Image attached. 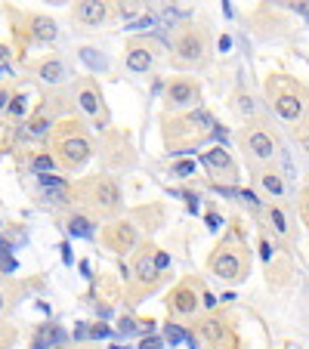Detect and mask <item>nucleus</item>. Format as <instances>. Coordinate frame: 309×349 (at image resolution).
I'll return each mask as SVG.
<instances>
[{
	"label": "nucleus",
	"instance_id": "obj_15",
	"mask_svg": "<svg viewBox=\"0 0 309 349\" xmlns=\"http://www.w3.org/2000/svg\"><path fill=\"white\" fill-rule=\"evenodd\" d=\"M68 229H71V235H78V238H90V235H93V226H90L87 216H75L68 223Z\"/></svg>",
	"mask_w": 309,
	"mask_h": 349
},
{
	"label": "nucleus",
	"instance_id": "obj_19",
	"mask_svg": "<svg viewBox=\"0 0 309 349\" xmlns=\"http://www.w3.org/2000/svg\"><path fill=\"white\" fill-rule=\"evenodd\" d=\"M81 108H84L87 115H96L99 112V102L93 96V90H84V93H81Z\"/></svg>",
	"mask_w": 309,
	"mask_h": 349
},
{
	"label": "nucleus",
	"instance_id": "obj_42",
	"mask_svg": "<svg viewBox=\"0 0 309 349\" xmlns=\"http://www.w3.org/2000/svg\"><path fill=\"white\" fill-rule=\"evenodd\" d=\"M4 306H7V303H4V293H0V312H4Z\"/></svg>",
	"mask_w": 309,
	"mask_h": 349
},
{
	"label": "nucleus",
	"instance_id": "obj_17",
	"mask_svg": "<svg viewBox=\"0 0 309 349\" xmlns=\"http://www.w3.org/2000/svg\"><path fill=\"white\" fill-rule=\"evenodd\" d=\"M204 161L210 164V167H216V170H220V167H229V155H226L223 149H213V152H207V155H204Z\"/></svg>",
	"mask_w": 309,
	"mask_h": 349
},
{
	"label": "nucleus",
	"instance_id": "obj_38",
	"mask_svg": "<svg viewBox=\"0 0 309 349\" xmlns=\"http://www.w3.org/2000/svg\"><path fill=\"white\" fill-rule=\"evenodd\" d=\"M207 226L216 229V226H220V216H213V213H210V216H207Z\"/></svg>",
	"mask_w": 309,
	"mask_h": 349
},
{
	"label": "nucleus",
	"instance_id": "obj_30",
	"mask_svg": "<svg viewBox=\"0 0 309 349\" xmlns=\"http://www.w3.org/2000/svg\"><path fill=\"white\" fill-rule=\"evenodd\" d=\"M272 223H275V232H284L287 226H284V216H281V210H272Z\"/></svg>",
	"mask_w": 309,
	"mask_h": 349
},
{
	"label": "nucleus",
	"instance_id": "obj_16",
	"mask_svg": "<svg viewBox=\"0 0 309 349\" xmlns=\"http://www.w3.org/2000/svg\"><path fill=\"white\" fill-rule=\"evenodd\" d=\"M47 127H50V121H47V118H34V121L25 127V136L38 139V136H44V133H47Z\"/></svg>",
	"mask_w": 309,
	"mask_h": 349
},
{
	"label": "nucleus",
	"instance_id": "obj_31",
	"mask_svg": "<svg viewBox=\"0 0 309 349\" xmlns=\"http://www.w3.org/2000/svg\"><path fill=\"white\" fill-rule=\"evenodd\" d=\"M207 334H210L213 340H220V334H223V330H220V321H207Z\"/></svg>",
	"mask_w": 309,
	"mask_h": 349
},
{
	"label": "nucleus",
	"instance_id": "obj_43",
	"mask_svg": "<svg viewBox=\"0 0 309 349\" xmlns=\"http://www.w3.org/2000/svg\"><path fill=\"white\" fill-rule=\"evenodd\" d=\"M112 349H127V346H112Z\"/></svg>",
	"mask_w": 309,
	"mask_h": 349
},
{
	"label": "nucleus",
	"instance_id": "obj_5",
	"mask_svg": "<svg viewBox=\"0 0 309 349\" xmlns=\"http://www.w3.org/2000/svg\"><path fill=\"white\" fill-rule=\"evenodd\" d=\"M201 50H204V44H201L198 34H186V38H179V44H176V53L183 59H198V56H201Z\"/></svg>",
	"mask_w": 309,
	"mask_h": 349
},
{
	"label": "nucleus",
	"instance_id": "obj_20",
	"mask_svg": "<svg viewBox=\"0 0 309 349\" xmlns=\"http://www.w3.org/2000/svg\"><path fill=\"white\" fill-rule=\"evenodd\" d=\"M0 269L4 272H16V260H10V244L0 241Z\"/></svg>",
	"mask_w": 309,
	"mask_h": 349
},
{
	"label": "nucleus",
	"instance_id": "obj_25",
	"mask_svg": "<svg viewBox=\"0 0 309 349\" xmlns=\"http://www.w3.org/2000/svg\"><path fill=\"white\" fill-rule=\"evenodd\" d=\"M155 269H158V266L149 260V256H142V260H139V278H145V281H149L152 275H155Z\"/></svg>",
	"mask_w": 309,
	"mask_h": 349
},
{
	"label": "nucleus",
	"instance_id": "obj_37",
	"mask_svg": "<svg viewBox=\"0 0 309 349\" xmlns=\"http://www.w3.org/2000/svg\"><path fill=\"white\" fill-rule=\"evenodd\" d=\"M121 330H124V334H133L136 324H133V321H121Z\"/></svg>",
	"mask_w": 309,
	"mask_h": 349
},
{
	"label": "nucleus",
	"instance_id": "obj_27",
	"mask_svg": "<svg viewBox=\"0 0 309 349\" xmlns=\"http://www.w3.org/2000/svg\"><path fill=\"white\" fill-rule=\"evenodd\" d=\"M25 102H28L25 96H16V99H13V105H10V115H16V118H19V115L25 112Z\"/></svg>",
	"mask_w": 309,
	"mask_h": 349
},
{
	"label": "nucleus",
	"instance_id": "obj_26",
	"mask_svg": "<svg viewBox=\"0 0 309 349\" xmlns=\"http://www.w3.org/2000/svg\"><path fill=\"white\" fill-rule=\"evenodd\" d=\"M263 186H266L272 195H281V179H278L275 173H266V176H263Z\"/></svg>",
	"mask_w": 309,
	"mask_h": 349
},
{
	"label": "nucleus",
	"instance_id": "obj_4",
	"mask_svg": "<svg viewBox=\"0 0 309 349\" xmlns=\"http://www.w3.org/2000/svg\"><path fill=\"white\" fill-rule=\"evenodd\" d=\"M78 19L81 22H87V25H99L102 19H105V7L102 4H96V0H87V4H78Z\"/></svg>",
	"mask_w": 309,
	"mask_h": 349
},
{
	"label": "nucleus",
	"instance_id": "obj_34",
	"mask_svg": "<svg viewBox=\"0 0 309 349\" xmlns=\"http://www.w3.org/2000/svg\"><path fill=\"white\" fill-rule=\"evenodd\" d=\"M167 263H170V256H167V253H158V256H155V266H158V269H164Z\"/></svg>",
	"mask_w": 309,
	"mask_h": 349
},
{
	"label": "nucleus",
	"instance_id": "obj_7",
	"mask_svg": "<svg viewBox=\"0 0 309 349\" xmlns=\"http://www.w3.org/2000/svg\"><path fill=\"white\" fill-rule=\"evenodd\" d=\"M118 186L112 179H102L99 186H96V204H102V207H115L118 204Z\"/></svg>",
	"mask_w": 309,
	"mask_h": 349
},
{
	"label": "nucleus",
	"instance_id": "obj_13",
	"mask_svg": "<svg viewBox=\"0 0 309 349\" xmlns=\"http://www.w3.org/2000/svg\"><path fill=\"white\" fill-rule=\"evenodd\" d=\"M34 38L38 41H53L56 38V25H53V19H34Z\"/></svg>",
	"mask_w": 309,
	"mask_h": 349
},
{
	"label": "nucleus",
	"instance_id": "obj_28",
	"mask_svg": "<svg viewBox=\"0 0 309 349\" xmlns=\"http://www.w3.org/2000/svg\"><path fill=\"white\" fill-rule=\"evenodd\" d=\"M176 173H179V176H189V173H195V164H192V161L176 164Z\"/></svg>",
	"mask_w": 309,
	"mask_h": 349
},
{
	"label": "nucleus",
	"instance_id": "obj_21",
	"mask_svg": "<svg viewBox=\"0 0 309 349\" xmlns=\"http://www.w3.org/2000/svg\"><path fill=\"white\" fill-rule=\"evenodd\" d=\"M183 16H186V13H179V10H173V7H167L164 13H161V22H164L167 28H173L176 22H183Z\"/></svg>",
	"mask_w": 309,
	"mask_h": 349
},
{
	"label": "nucleus",
	"instance_id": "obj_12",
	"mask_svg": "<svg viewBox=\"0 0 309 349\" xmlns=\"http://www.w3.org/2000/svg\"><path fill=\"white\" fill-rule=\"evenodd\" d=\"M112 241H115L118 247H130V244H133V226H130V223H118Z\"/></svg>",
	"mask_w": 309,
	"mask_h": 349
},
{
	"label": "nucleus",
	"instance_id": "obj_35",
	"mask_svg": "<svg viewBox=\"0 0 309 349\" xmlns=\"http://www.w3.org/2000/svg\"><path fill=\"white\" fill-rule=\"evenodd\" d=\"M158 346H161V343H158L155 337H149V340H142V343H139V349H158Z\"/></svg>",
	"mask_w": 309,
	"mask_h": 349
},
{
	"label": "nucleus",
	"instance_id": "obj_6",
	"mask_svg": "<svg viewBox=\"0 0 309 349\" xmlns=\"http://www.w3.org/2000/svg\"><path fill=\"white\" fill-rule=\"evenodd\" d=\"M247 149L257 155V158H272L275 145H272V139H269L266 133H250V136H247Z\"/></svg>",
	"mask_w": 309,
	"mask_h": 349
},
{
	"label": "nucleus",
	"instance_id": "obj_14",
	"mask_svg": "<svg viewBox=\"0 0 309 349\" xmlns=\"http://www.w3.org/2000/svg\"><path fill=\"white\" fill-rule=\"evenodd\" d=\"M81 59H84L90 68H93V71H105V68H108V62L99 56L96 50H90V47H84V50H81Z\"/></svg>",
	"mask_w": 309,
	"mask_h": 349
},
{
	"label": "nucleus",
	"instance_id": "obj_3",
	"mask_svg": "<svg viewBox=\"0 0 309 349\" xmlns=\"http://www.w3.org/2000/svg\"><path fill=\"white\" fill-rule=\"evenodd\" d=\"M62 152H65V161H68V164H81V161H87V155H90V145H87V139L75 136V139H65V142H62Z\"/></svg>",
	"mask_w": 309,
	"mask_h": 349
},
{
	"label": "nucleus",
	"instance_id": "obj_24",
	"mask_svg": "<svg viewBox=\"0 0 309 349\" xmlns=\"http://www.w3.org/2000/svg\"><path fill=\"white\" fill-rule=\"evenodd\" d=\"M38 179H41V186H44L47 192H50V189H53V192H56V189H65V182H62L59 176H50V173H44V176H38Z\"/></svg>",
	"mask_w": 309,
	"mask_h": 349
},
{
	"label": "nucleus",
	"instance_id": "obj_39",
	"mask_svg": "<svg viewBox=\"0 0 309 349\" xmlns=\"http://www.w3.org/2000/svg\"><path fill=\"white\" fill-rule=\"evenodd\" d=\"M241 112H253V102L250 99H241Z\"/></svg>",
	"mask_w": 309,
	"mask_h": 349
},
{
	"label": "nucleus",
	"instance_id": "obj_18",
	"mask_svg": "<svg viewBox=\"0 0 309 349\" xmlns=\"http://www.w3.org/2000/svg\"><path fill=\"white\" fill-rule=\"evenodd\" d=\"M164 340L176 346V343H183V340H189V337H186V330L179 327V324H167V327H164Z\"/></svg>",
	"mask_w": 309,
	"mask_h": 349
},
{
	"label": "nucleus",
	"instance_id": "obj_1",
	"mask_svg": "<svg viewBox=\"0 0 309 349\" xmlns=\"http://www.w3.org/2000/svg\"><path fill=\"white\" fill-rule=\"evenodd\" d=\"M213 269H216L220 278H238V275H241V263H238V256H235L232 250H223L220 256H216Z\"/></svg>",
	"mask_w": 309,
	"mask_h": 349
},
{
	"label": "nucleus",
	"instance_id": "obj_23",
	"mask_svg": "<svg viewBox=\"0 0 309 349\" xmlns=\"http://www.w3.org/2000/svg\"><path fill=\"white\" fill-rule=\"evenodd\" d=\"M155 25H158V16H145V19H136L130 25V31H155Z\"/></svg>",
	"mask_w": 309,
	"mask_h": 349
},
{
	"label": "nucleus",
	"instance_id": "obj_11",
	"mask_svg": "<svg viewBox=\"0 0 309 349\" xmlns=\"http://www.w3.org/2000/svg\"><path fill=\"white\" fill-rule=\"evenodd\" d=\"M41 78H44L47 84H62V78H65L62 62H47V65L41 68Z\"/></svg>",
	"mask_w": 309,
	"mask_h": 349
},
{
	"label": "nucleus",
	"instance_id": "obj_29",
	"mask_svg": "<svg viewBox=\"0 0 309 349\" xmlns=\"http://www.w3.org/2000/svg\"><path fill=\"white\" fill-rule=\"evenodd\" d=\"M192 121H195V124H204V127H213V121H210V115H207V112H195V115H192Z\"/></svg>",
	"mask_w": 309,
	"mask_h": 349
},
{
	"label": "nucleus",
	"instance_id": "obj_41",
	"mask_svg": "<svg viewBox=\"0 0 309 349\" xmlns=\"http://www.w3.org/2000/svg\"><path fill=\"white\" fill-rule=\"evenodd\" d=\"M303 210H306V219H309V198H306V204H303Z\"/></svg>",
	"mask_w": 309,
	"mask_h": 349
},
{
	"label": "nucleus",
	"instance_id": "obj_33",
	"mask_svg": "<svg viewBox=\"0 0 309 349\" xmlns=\"http://www.w3.org/2000/svg\"><path fill=\"white\" fill-rule=\"evenodd\" d=\"M238 195H241V198L247 201L250 207H257V204H260V201H257V195H253V192H238Z\"/></svg>",
	"mask_w": 309,
	"mask_h": 349
},
{
	"label": "nucleus",
	"instance_id": "obj_32",
	"mask_svg": "<svg viewBox=\"0 0 309 349\" xmlns=\"http://www.w3.org/2000/svg\"><path fill=\"white\" fill-rule=\"evenodd\" d=\"M90 334H93V337H108V334H112V330H108L105 324H96L93 330H90Z\"/></svg>",
	"mask_w": 309,
	"mask_h": 349
},
{
	"label": "nucleus",
	"instance_id": "obj_8",
	"mask_svg": "<svg viewBox=\"0 0 309 349\" xmlns=\"http://www.w3.org/2000/svg\"><path fill=\"white\" fill-rule=\"evenodd\" d=\"M127 68L130 71H149L152 68V53L142 50V47H133L127 53Z\"/></svg>",
	"mask_w": 309,
	"mask_h": 349
},
{
	"label": "nucleus",
	"instance_id": "obj_40",
	"mask_svg": "<svg viewBox=\"0 0 309 349\" xmlns=\"http://www.w3.org/2000/svg\"><path fill=\"white\" fill-rule=\"evenodd\" d=\"M7 102H10V96L4 93V90H0V112H4V108H7Z\"/></svg>",
	"mask_w": 309,
	"mask_h": 349
},
{
	"label": "nucleus",
	"instance_id": "obj_10",
	"mask_svg": "<svg viewBox=\"0 0 309 349\" xmlns=\"http://www.w3.org/2000/svg\"><path fill=\"white\" fill-rule=\"evenodd\" d=\"M170 303H173V309H176V312H183V315L195 312V306H198L195 293H192V290H186V287H179V290L173 293V297H170Z\"/></svg>",
	"mask_w": 309,
	"mask_h": 349
},
{
	"label": "nucleus",
	"instance_id": "obj_2",
	"mask_svg": "<svg viewBox=\"0 0 309 349\" xmlns=\"http://www.w3.org/2000/svg\"><path fill=\"white\" fill-rule=\"evenodd\" d=\"M167 96H170L173 105H186V102H195L198 90H195V84H189V81H173L170 90H167Z\"/></svg>",
	"mask_w": 309,
	"mask_h": 349
},
{
	"label": "nucleus",
	"instance_id": "obj_9",
	"mask_svg": "<svg viewBox=\"0 0 309 349\" xmlns=\"http://www.w3.org/2000/svg\"><path fill=\"white\" fill-rule=\"evenodd\" d=\"M275 112H278L284 121H297V118H300V112H303V102H300V99H294V96H281V99L275 102Z\"/></svg>",
	"mask_w": 309,
	"mask_h": 349
},
{
	"label": "nucleus",
	"instance_id": "obj_36",
	"mask_svg": "<svg viewBox=\"0 0 309 349\" xmlns=\"http://www.w3.org/2000/svg\"><path fill=\"white\" fill-rule=\"evenodd\" d=\"M300 145H303V149H306V152H309V127H306V130H303V133H300Z\"/></svg>",
	"mask_w": 309,
	"mask_h": 349
},
{
	"label": "nucleus",
	"instance_id": "obj_22",
	"mask_svg": "<svg viewBox=\"0 0 309 349\" xmlns=\"http://www.w3.org/2000/svg\"><path fill=\"white\" fill-rule=\"evenodd\" d=\"M31 167H34V173H41V176H44V173H50V170H53V158H50V155H38Z\"/></svg>",
	"mask_w": 309,
	"mask_h": 349
}]
</instances>
